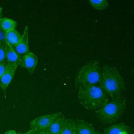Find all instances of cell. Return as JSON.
I'll return each instance as SVG.
<instances>
[{
	"label": "cell",
	"instance_id": "7",
	"mask_svg": "<svg viewBox=\"0 0 134 134\" xmlns=\"http://www.w3.org/2000/svg\"><path fill=\"white\" fill-rule=\"evenodd\" d=\"M17 66L18 65L16 64L8 63L5 71L0 78V87L5 94L7 87L13 79Z\"/></svg>",
	"mask_w": 134,
	"mask_h": 134
},
{
	"label": "cell",
	"instance_id": "9",
	"mask_svg": "<svg viewBox=\"0 0 134 134\" xmlns=\"http://www.w3.org/2000/svg\"><path fill=\"white\" fill-rule=\"evenodd\" d=\"M14 49L20 56H23L29 52V27L28 26H25L20 40Z\"/></svg>",
	"mask_w": 134,
	"mask_h": 134
},
{
	"label": "cell",
	"instance_id": "12",
	"mask_svg": "<svg viewBox=\"0 0 134 134\" xmlns=\"http://www.w3.org/2000/svg\"><path fill=\"white\" fill-rule=\"evenodd\" d=\"M66 118L62 114L49 127L47 132L49 134H62V128Z\"/></svg>",
	"mask_w": 134,
	"mask_h": 134
},
{
	"label": "cell",
	"instance_id": "5",
	"mask_svg": "<svg viewBox=\"0 0 134 134\" xmlns=\"http://www.w3.org/2000/svg\"><path fill=\"white\" fill-rule=\"evenodd\" d=\"M62 114L58 112L39 116L30 122V128L35 131H47L50 125Z\"/></svg>",
	"mask_w": 134,
	"mask_h": 134
},
{
	"label": "cell",
	"instance_id": "10",
	"mask_svg": "<svg viewBox=\"0 0 134 134\" xmlns=\"http://www.w3.org/2000/svg\"><path fill=\"white\" fill-rule=\"evenodd\" d=\"M75 134H95L96 129L87 121L76 119H74Z\"/></svg>",
	"mask_w": 134,
	"mask_h": 134
},
{
	"label": "cell",
	"instance_id": "19",
	"mask_svg": "<svg viewBox=\"0 0 134 134\" xmlns=\"http://www.w3.org/2000/svg\"><path fill=\"white\" fill-rule=\"evenodd\" d=\"M5 35L6 32L0 29V43H5Z\"/></svg>",
	"mask_w": 134,
	"mask_h": 134
},
{
	"label": "cell",
	"instance_id": "23",
	"mask_svg": "<svg viewBox=\"0 0 134 134\" xmlns=\"http://www.w3.org/2000/svg\"><path fill=\"white\" fill-rule=\"evenodd\" d=\"M2 9L3 8L0 7V18H2Z\"/></svg>",
	"mask_w": 134,
	"mask_h": 134
},
{
	"label": "cell",
	"instance_id": "17",
	"mask_svg": "<svg viewBox=\"0 0 134 134\" xmlns=\"http://www.w3.org/2000/svg\"><path fill=\"white\" fill-rule=\"evenodd\" d=\"M5 62V44L0 43V64Z\"/></svg>",
	"mask_w": 134,
	"mask_h": 134
},
{
	"label": "cell",
	"instance_id": "22",
	"mask_svg": "<svg viewBox=\"0 0 134 134\" xmlns=\"http://www.w3.org/2000/svg\"><path fill=\"white\" fill-rule=\"evenodd\" d=\"M33 132V130H29L28 131L24 132V133H21V132H18L17 134H32Z\"/></svg>",
	"mask_w": 134,
	"mask_h": 134
},
{
	"label": "cell",
	"instance_id": "8",
	"mask_svg": "<svg viewBox=\"0 0 134 134\" xmlns=\"http://www.w3.org/2000/svg\"><path fill=\"white\" fill-rule=\"evenodd\" d=\"M133 132V130L131 127L124 122H119L106 127L103 134H131Z\"/></svg>",
	"mask_w": 134,
	"mask_h": 134
},
{
	"label": "cell",
	"instance_id": "15",
	"mask_svg": "<svg viewBox=\"0 0 134 134\" xmlns=\"http://www.w3.org/2000/svg\"><path fill=\"white\" fill-rule=\"evenodd\" d=\"M62 134H75L74 119H65L62 128Z\"/></svg>",
	"mask_w": 134,
	"mask_h": 134
},
{
	"label": "cell",
	"instance_id": "2",
	"mask_svg": "<svg viewBox=\"0 0 134 134\" xmlns=\"http://www.w3.org/2000/svg\"><path fill=\"white\" fill-rule=\"evenodd\" d=\"M77 98L80 103L87 110L96 111L109 100L104 91L96 85H83L78 87Z\"/></svg>",
	"mask_w": 134,
	"mask_h": 134
},
{
	"label": "cell",
	"instance_id": "14",
	"mask_svg": "<svg viewBox=\"0 0 134 134\" xmlns=\"http://www.w3.org/2000/svg\"><path fill=\"white\" fill-rule=\"evenodd\" d=\"M17 26V23L12 19L8 18H0V29L5 32L15 29Z\"/></svg>",
	"mask_w": 134,
	"mask_h": 134
},
{
	"label": "cell",
	"instance_id": "6",
	"mask_svg": "<svg viewBox=\"0 0 134 134\" xmlns=\"http://www.w3.org/2000/svg\"><path fill=\"white\" fill-rule=\"evenodd\" d=\"M38 62V57L31 52H28L26 54L21 56L20 65L26 68L30 74H32Z\"/></svg>",
	"mask_w": 134,
	"mask_h": 134
},
{
	"label": "cell",
	"instance_id": "1",
	"mask_svg": "<svg viewBox=\"0 0 134 134\" xmlns=\"http://www.w3.org/2000/svg\"><path fill=\"white\" fill-rule=\"evenodd\" d=\"M99 86L112 99L119 97L125 88L123 77L113 65H104L102 68Z\"/></svg>",
	"mask_w": 134,
	"mask_h": 134
},
{
	"label": "cell",
	"instance_id": "16",
	"mask_svg": "<svg viewBox=\"0 0 134 134\" xmlns=\"http://www.w3.org/2000/svg\"><path fill=\"white\" fill-rule=\"evenodd\" d=\"M89 2L94 8L99 10L106 9L109 5V2L107 0H90Z\"/></svg>",
	"mask_w": 134,
	"mask_h": 134
},
{
	"label": "cell",
	"instance_id": "25",
	"mask_svg": "<svg viewBox=\"0 0 134 134\" xmlns=\"http://www.w3.org/2000/svg\"><path fill=\"white\" fill-rule=\"evenodd\" d=\"M131 134H133V133H131Z\"/></svg>",
	"mask_w": 134,
	"mask_h": 134
},
{
	"label": "cell",
	"instance_id": "13",
	"mask_svg": "<svg viewBox=\"0 0 134 134\" xmlns=\"http://www.w3.org/2000/svg\"><path fill=\"white\" fill-rule=\"evenodd\" d=\"M21 36L16 29H13L6 32L5 42L13 48H15L19 42Z\"/></svg>",
	"mask_w": 134,
	"mask_h": 134
},
{
	"label": "cell",
	"instance_id": "11",
	"mask_svg": "<svg viewBox=\"0 0 134 134\" xmlns=\"http://www.w3.org/2000/svg\"><path fill=\"white\" fill-rule=\"evenodd\" d=\"M5 62L20 65L21 56L18 54L14 48L8 43H5Z\"/></svg>",
	"mask_w": 134,
	"mask_h": 134
},
{
	"label": "cell",
	"instance_id": "20",
	"mask_svg": "<svg viewBox=\"0 0 134 134\" xmlns=\"http://www.w3.org/2000/svg\"><path fill=\"white\" fill-rule=\"evenodd\" d=\"M32 134H49L47 131H38L33 130Z\"/></svg>",
	"mask_w": 134,
	"mask_h": 134
},
{
	"label": "cell",
	"instance_id": "21",
	"mask_svg": "<svg viewBox=\"0 0 134 134\" xmlns=\"http://www.w3.org/2000/svg\"><path fill=\"white\" fill-rule=\"evenodd\" d=\"M4 134H17V132H16V131L14 130H10L6 131Z\"/></svg>",
	"mask_w": 134,
	"mask_h": 134
},
{
	"label": "cell",
	"instance_id": "18",
	"mask_svg": "<svg viewBox=\"0 0 134 134\" xmlns=\"http://www.w3.org/2000/svg\"><path fill=\"white\" fill-rule=\"evenodd\" d=\"M7 65H8V63L6 62L0 64V78L2 77L4 72L5 71L7 67Z\"/></svg>",
	"mask_w": 134,
	"mask_h": 134
},
{
	"label": "cell",
	"instance_id": "3",
	"mask_svg": "<svg viewBox=\"0 0 134 134\" xmlns=\"http://www.w3.org/2000/svg\"><path fill=\"white\" fill-rule=\"evenodd\" d=\"M126 108V98L120 96L108 100L103 107L95 111V115L102 124L112 125L121 118Z\"/></svg>",
	"mask_w": 134,
	"mask_h": 134
},
{
	"label": "cell",
	"instance_id": "24",
	"mask_svg": "<svg viewBox=\"0 0 134 134\" xmlns=\"http://www.w3.org/2000/svg\"><path fill=\"white\" fill-rule=\"evenodd\" d=\"M95 134H102L99 131H98V130H96V132H95Z\"/></svg>",
	"mask_w": 134,
	"mask_h": 134
},
{
	"label": "cell",
	"instance_id": "4",
	"mask_svg": "<svg viewBox=\"0 0 134 134\" xmlns=\"http://www.w3.org/2000/svg\"><path fill=\"white\" fill-rule=\"evenodd\" d=\"M102 68L97 60L88 61L81 66L77 72L74 86L78 87L83 85H96L99 83Z\"/></svg>",
	"mask_w": 134,
	"mask_h": 134
}]
</instances>
